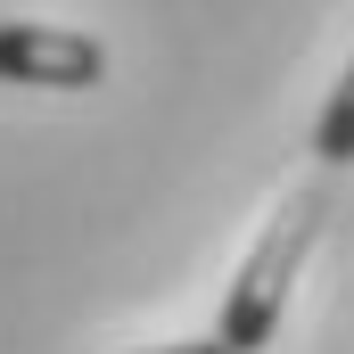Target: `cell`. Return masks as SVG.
Returning a JSON list of instances; mask_svg holds the SVG:
<instances>
[{"label":"cell","instance_id":"obj_1","mask_svg":"<svg viewBox=\"0 0 354 354\" xmlns=\"http://www.w3.org/2000/svg\"><path fill=\"white\" fill-rule=\"evenodd\" d=\"M322 189H305V198H288L280 214H272V231L248 248V264L239 280L223 288V322H214V338L231 354H264L272 330H280V313H288V288H297V272L313 256V239H322Z\"/></svg>","mask_w":354,"mask_h":354},{"label":"cell","instance_id":"obj_3","mask_svg":"<svg viewBox=\"0 0 354 354\" xmlns=\"http://www.w3.org/2000/svg\"><path fill=\"white\" fill-rule=\"evenodd\" d=\"M313 149H322V165H354V58L330 91V107H322V124H313Z\"/></svg>","mask_w":354,"mask_h":354},{"label":"cell","instance_id":"obj_4","mask_svg":"<svg viewBox=\"0 0 354 354\" xmlns=\"http://www.w3.org/2000/svg\"><path fill=\"white\" fill-rule=\"evenodd\" d=\"M132 354H231L223 338H174V346H132Z\"/></svg>","mask_w":354,"mask_h":354},{"label":"cell","instance_id":"obj_2","mask_svg":"<svg viewBox=\"0 0 354 354\" xmlns=\"http://www.w3.org/2000/svg\"><path fill=\"white\" fill-rule=\"evenodd\" d=\"M107 75V50L75 25H33V17H0V83L25 91H91Z\"/></svg>","mask_w":354,"mask_h":354}]
</instances>
